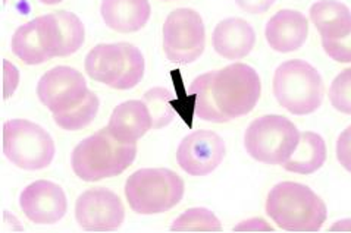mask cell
I'll return each mask as SVG.
<instances>
[{
	"instance_id": "cell-20",
	"label": "cell",
	"mask_w": 351,
	"mask_h": 233,
	"mask_svg": "<svg viewBox=\"0 0 351 233\" xmlns=\"http://www.w3.org/2000/svg\"><path fill=\"white\" fill-rule=\"evenodd\" d=\"M325 160L326 146L324 138L316 133L307 131V133L300 134L297 148L282 167L291 174L312 175L325 165Z\"/></svg>"
},
{
	"instance_id": "cell-3",
	"label": "cell",
	"mask_w": 351,
	"mask_h": 233,
	"mask_svg": "<svg viewBox=\"0 0 351 233\" xmlns=\"http://www.w3.org/2000/svg\"><path fill=\"white\" fill-rule=\"evenodd\" d=\"M137 156V144L121 143L108 128L82 139L74 148L71 165L74 174L86 182H97L121 175Z\"/></svg>"
},
{
	"instance_id": "cell-5",
	"label": "cell",
	"mask_w": 351,
	"mask_h": 233,
	"mask_svg": "<svg viewBox=\"0 0 351 233\" xmlns=\"http://www.w3.org/2000/svg\"><path fill=\"white\" fill-rule=\"evenodd\" d=\"M125 197L137 215H159L180 204L184 180L169 169H140L127 179Z\"/></svg>"
},
{
	"instance_id": "cell-27",
	"label": "cell",
	"mask_w": 351,
	"mask_h": 233,
	"mask_svg": "<svg viewBox=\"0 0 351 233\" xmlns=\"http://www.w3.org/2000/svg\"><path fill=\"white\" fill-rule=\"evenodd\" d=\"M337 160L351 174V126L344 129L337 141Z\"/></svg>"
},
{
	"instance_id": "cell-26",
	"label": "cell",
	"mask_w": 351,
	"mask_h": 233,
	"mask_svg": "<svg viewBox=\"0 0 351 233\" xmlns=\"http://www.w3.org/2000/svg\"><path fill=\"white\" fill-rule=\"evenodd\" d=\"M322 47L325 53L335 62L351 64V33L338 40L322 38Z\"/></svg>"
},
{
	"instance_id": "cell-21",
	"label": "cell",
	"mask_w": 351,
	"mask_h": 233,
	"mask_svg": "<svg viewBox=\"0 0 351 233\" xmlns=\"http://www.w3.org/2000/svg\"><path fill=\"white\" fill-rule=\"evenodd\" d=\"M10 47H12L14 55L25 65H40L50 60L38 18L16 29Z\"/></svg>"
},
{
	"instance_id": "cell-24",
	"label": "cell",
	"mask_w": 351,
	"mask_h": 233,
	"mask_svg": "<svg viewBox=\"0 0 351 233\" xmlns=\"http://www.w3.org/2000/svg\"><path fill=\"white\" fill-rule=\"evenodd\" d=\"M171 91L160 87L152 88L144 94L143 101L149 107L153 120V129H160L172 122L175 113L171 106Z\"/></svg>"
},
{
	"instance_id": "cell-4",
	"label": "cell",
	"mask_w": 351,
	"mask_h": 233,
	"mask_svg": "<svg viewBox=\"0 0 351 233\" xmlns=\"http://www.w3.org/2000/svg\"><path fill=\"white\" fill-rule=\"evenodd\" d=\"M274 94L290 113L311 115L322 105L324 81L311 64L298 59L288 60L275 70Z\"/></svg>"
},
{
	"instance_id": "cell-7",
	"label": "cell",
	"mask_w": 351,
	"mask_h": 233,
	"mask_svg": "<svg viewBox=\"0 0 351 233\" xmlns=\"http://www.w3.org/2000/svg\"><path fill=\"white\" fill-rule=\"evenodd\" d=\"M300 141L297 126L280 115L257 118L244 134V147L250 157L265 165H284Z\"/></svg>"
},
{
	"instance_id": "cell-9",
	"label": "cell",
	"mask_w": 351,
	"mask_h": 233,
	"mask_svg": "<svg viewBox=\"0 0 351 233\" xmlns=\"http://www.w3.org/2000/svg\"><path fill=\"white\" fill-rule=\"evenodd\" d=\"M163 50L173 64H193L206 43L204 24L199 12L190 8L172 11L163 24Z\"/></svg>"
},
{
	"instance_id": "cell-29",
	"label": "cell",
	"mask_w": 351,
	"mask_h": 233,
	"mask_svg": "<svg viewBox=\"0 0 351 233\" xmlns=\"http://www.w3.org/2000/svg\"><path fill=\"white\" fill-rule=\"evenodd\" d=\"M235 3L249 14H263L275 3V0H235Z\"/></svg>"
},
{
	"instance_id": "cell-22",
	"label": "cell",
	"mask_w": 351,
	"mask_h": 233,
	"mask_svg": "<svg viewBox=\"0 0 351 233\" xmlns=\"http://www.w3.org/2000/svg\"><path fill=\"white\" fill-rule=\"evenodd\" d=\"M99 106L100 101L97 96L88 90L86 97L78 105L65 111H60V113H53V120L58 126L65 131H80L95 120Z\"/></svg>"
},
{
	"instance_id": "cell-23",
	"label": "cell",
	"mask_w": 351,
	"mask_h": 233,
	"mask_svg": "<svg viewBox=\"0 0 351 233\" xmlns=\"http://www.w3.org/2000/svg\"><path fill=\"white\" fill-rule=\"evenodd\" d=\"M172 232H221L219 219L208 208H190L175 219L171 226Z\"/></svg>"
},
{
	"instance_id": "cell-25",
	"label": "cell",
	"mask_w": 351,
	"mask_h": 233,
	"mask_svg": "<svg viewBox=\"0 0 351 233\" xmlns=\"http://www.w3.org/2000/svg\"><path fill=\"white\" fill-rule=\"evenodd\" d=\"M329 100L335 110L351 115V68L335 77L329 88Z\"/></svg>"
},
{
	"instance_id": "cell-28",
	"label": "cell",
	"mask_w": 351,
	"mask_h": 233,
	"mask_svg": "<svg viewBox=\"0 0 351 233\" xmlns=\"http://www.w3.org/2000/svg\"><path fill=\"white\" fill-rule=\"evenodd\" d=\"M19 83V72L18 69L8 62V60H3V98H9L15 93V90Z\"/></svg>"
},
{
	"instance_id": "cell-6",
	"label": "cell",
	"mask_w": 351,
	"mask_h": 233,
	"mask_svg": "<svg viewBox=\"0 0 351 233\" xmlns=\"http://www.w3.org/2000/svg\"><path fill=\"white\" fill-rule=\"evenodd\" d=\"M87 75L115 90H131L144 77L143 53L130 43L97 44L86 57Z\"/></svg>"
},
{
	"instance_id": "cell-15",
	"label": "cell",
	"mask_w": 351,
	"mask_h": 233,
	"mask_svg": "<svg viewBox=\"0 0 351 233\" xmlns=\"http://www.w3.org/2000/svg\"><path fill=\"white\" fill-rule=\"evenodd\" d=\"M308 24L306 16L293 9L276 12L265 28L266 42L275 52L290 53L300 49L307 40Z\"/></svg>"
},
{
	"instance_id": "cell-2",
	"label": "cell",
	"mask_w": 351,
	"mask_h": 233,
	"mask_svg": "<svg viewBox=\"0 0 351 233\" xmlns=\"http://www.w3.org/2000/svg\"><path fill=\"white\" fill-rule=\"evenodd\" d=\"M266 215L287 232H317L326 221V206L311 188L297 182L275 185L266 200Z\"/></svg>"
},
{
	"instance_id": "cell-30",
	"label": "cell",
	"mask_w": 351,
	"mask_h": 233,
	"mask_svg": "<svg viewBox=\"0 0 351 233\" xmlns=\"http://www.w3.org/2000/svg\"><path fill=\"white\" fill-rule=\"evenodd\" d=\"M38 2L43 5H58L62 2V0H38Z\"/></svg>"
},
{
	"instance_id": "cell-14",
	"label": "cell",
	"mask_w": 351,
	"mask_h": 233,
	"mask_svg": "<svg viewBox=\"0 0 351 233\" xmlns=\"http://www.w3.org/2000/svg\"><path fill=\"white\" fill-rule=\"evenodd\" d=\"M38 21L50 59L74 55L84 44V25L75 14L59 11L38 16Z\"/></svg>"
},
{
	"instance_id": "cell-8",
	"label": "cell",
	"mask_w": 351,
	"mask_h": 233,
	"mask_svg": "<svg viewBox=\"0 0 351 233\" xmlns=\"http://www.w3.org/2000/svg\"><path fill=\"white\" fill-rule=\"evenodd\" d=\"M55 143L46 129L27 119H12L3 125V153L24 170L47 167L55 157Z\"/></svg>"
},
{
	"instance_id": "cell-17",
	"label": "cell",
	"mask_w": 351,
	"mask_h": 233,
	"mask_svg": "<svg viewBox=\"0 0 351 233\" xmlns=\"http://www.w3.org/2000/svg\"><path fill=\"white\" fill-rule=\"evenodd\" d=\"M256 43L254 29L241 18H228L216 25L212 44L219 56L237 60L249 55Z\"/></svg>"
},
{
	"instance_id": "cell-19",
	"label": "cell",
	"mask_w": 351,
	"mask_h": 233,
	"mask_svg": "<svg viewBox=\"0 0 351 233\" xmlns=\"http://www.w3.org/2000/svg\"><path fill=\"white\" fill-rule=\"evenodd\" d=\"M311 19L322 38L338 40L351 33V11L338 0H321L313 3Z\"/></svg>"
},
{
	"instance_id": "cell-1",
	"label": "cell",
	"mask_w": 351,
	"mask_h": 233,
	"mask_svg": "<svg viewBox=\"0 0 351 233\" xmlns=\"http://www.w3.org/2000/svg\"><path fill=\"white\" fill-rule=\"evenodd\" d=\"M261 78L252 66L232 64L195 78L190 96L202 120L225 124L249 115L261 98Z\"/></svg>"
},
{
	"instance_id": "cell-13",
	"label": "cell",
	"mask_w": 351,
	"mask_h": 233,
	"mask_svg": "<svg viewBox=\"0 0 351 233\" xmlns=\"http://www.w3.org/2000/svg\"><path fill=\"white\" fill-rule=\"evenodd\" d=\"M19 207L37 225H53L65 216L68 202L64 189L50 180H36L19 197Z\"/></svg>"
},
{
	"instance_id": "cell-18",
	"label": "cell",
	"mask_w": 351,
	"mask_h": 233,
	"mask_svg": "<svg viewBox=\"0 0 351 233\" xmlns=\"http://www.w3.org/2000/svg\"><path fill=\"white\" fill-rule=\"evenodd\" d=\"M105 24L118 33H136L147 24L149 0H103L100 6Z\"/></svg>"
},
{
	"instance_id": "cell-12",
	"label": "cell",
	"mask_w": 351,
	"mask_h": 233,
	"mask_svg": "<svg viewBox=\"0 0 351 233\" xmlns=\"http://www.w3.org/2000/svg\"><path fill=\"white\" fill-rule=\"evenodd\" d=\"M223 157V139L212 131H195L181 141L177 150L180 167L191 176L212 174L222 163Z\"/></svg>"
},
{
	"instance_id": "cell-16",
	"label": "cell",
	"mask_w": 351,
	"mask_h": 233,
	"mask_svg": "<svg viewBox=\"0 0 351 233\" xmlns=\"http://www.w3.org/2000/svg\"><path fill=\"white\" fill-rule=\"evenodd\" d=\"M106 128L121 143L137 144L144 134L153 129V120L143 100H128L113 109Z\"/></svg>"
},
{
	"instance_id": "cell-10",
	"label": "cell",
	"mask_w": 351,
	"mask_h": 233,
	"mask_svg": "<svg viewBox=\"0 0 351 233\" xmlns=\"http://www.w3.org/2000/svg\"><path fill=\"white\" fill-rule=\"evenodd\" d=\"M75 219L86 230L110 232L122 225L125 210L115 192L106 188H93L78 197Z\"/></svg>"
},
{
	"instance_id": "cell-11",
	"label": "cell",
	"mask_w": 351,
	"mask_h": 233,
	"mask_svg": "<svg viewBox=\"0 0 351 233\" xmlns=\"http://www.w3.org/2000/svg\"><path fill=\"white\" fill-rule=\"evenodd\" d=\"M88 93L84 77L77 69L56 66L40 78L37 96L51 113H60L78 105Z\"/></svg>"
}]
</instances>
